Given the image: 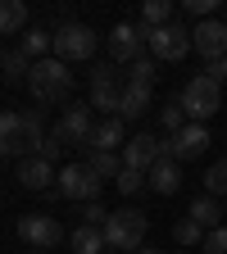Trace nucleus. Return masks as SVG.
<instances>
[{"label":"nucleus","instance_id":"20","mask_svg":"<svg viewBox=\"0 0 227 254\" xmlns=\"http://www.w3.org/2000/svg\"><path fill=\"white\" fill-rule=\"evenodd\" d=\"M191 218H196L205 232H218L223 227V204L214 195H196V200H191Z\"/></svg>","mask_w":227,"mask_h":254},{"label":"nucleus","instance_id":"9","mask_svg":"<svg viewBox=\"0 0 227 254\" xmlns=\"http://www.w3.org/2000/svg\"><path fill=\"white\" fill-rule=\"evenodd\" d=\"M209 150V127L205 123H186L177 136L164 141V159H177V164H191V159H200Z\"/></svg>","mask_w":227,"mask_h":254},{"label":"nucleus","instance_id":"14","mask_svg":"<svg viewBox=\"0 0 227 254\" xmlns=\"http://www.w3.org/2000/svg\"><path fill=\"white\" fill-rule=\"evenodd\" d=\"M146 186L154 190V195H177L182 190V164L177 159H159V164L146 173Z\"/></svg>","mask_w":227,"mask_h":254},{"label":"nucleus","instance_id":"29","mask_svg":"<svg viewBox=\"0 0 227 254\" xmlns=\"http://www.w3.org/2000/svg\"><path fill=\"white\" fill-rule=\"evenodd\" d=\"M205 190H209V195H227V159L209 164V173H205Z\"/></svg>","mask_w":227,"mask_h":254},{"label":"nucleus","instance_id":"28","mask_svg":"<svg viewBox=\"0 0 227 254\" xmlns=\"http://www.w3.org/2000/svg\"><path fill=\"white\" fill-rule=\"evenodd\" d=\"M159 118H164V132H168V136H177L182 127L191 123V118H186V109H182V100H168L164 109H159Z\"/></svg>","mask_w":227,"mask_h":254},{"label":"nucleus","instance_id":"12","mask_svg":"<svg viewBox=\"0 0 227 254\" xmlns=\"http://www.w3.org/2000/svg\"><path fill=\"white\" fill-rule=\"evenodd\" d=\"M159 159H164V141L150 136V132H137V136H127L123 145V168H137V173H150Z\"/></svg>","mask_w":227,"mask_h":254},{"label":"nucleus","instance_id":"4","mask_svg":"<svg viewBox=\"0 0 227 254\" xmlns=\"http://www.w3.org/2000/svg\"><path fill=\"white\" fill-rule=\"evenodd\" d=\"M50 55L64 59V64H77V59H91L95 55V32L86 23H59L50 32Z\"/></svg>","mask_w":227,"mask_h":254},{"label":"nucleus","instance_id":"10","mask_svg":"<svg viewBox=\"0 0 227 254\" xmlns=\"http://www.w3.org/2000/svg\"><path fill=\"white\" fill-rule=\"evenodd\" d=\"M18 241H27L32 250H55L64 241V227L50 213H23L18 218Z\"/></svg>","mask_w":227,"mask_h":254},{"label":"nucleus","instance_id":"22","mask_svg":"<svg viewBox=\"0 0 227 254\" xmlns=\"http://www.w3.org/2000/svg\"><path fill=\"white\" fill-rule=\"evenodd\" d=\"M18 50L37 64V59H50V32L46 27H27L23 32V41H18Z\"/></svg>","mask_w":227,"mask_h":254},{"label":"nucleus","instance_id":"36","mask_svg":"<svg viewBox=\"0 0 227 254\" xmlns=\"http://www.w3.org/2000/svg\"><path fill=\"white\" fill-rule=\"evenodd\" d=\"M27 254H46V250H27Z\"/></svg>","mask_w":227,"mask_h":254},{"label":"nucleus","instance_id":"19","mask_svg":"<svg viewBox=\"0 0 227 254\" xmlns=\"http://www.w3.org/2000/svg\"><path fill=\"white\" fill-rule=\"evenodd\" d=\"M27 32V5L23 0H0V37H18Z\"/></svg>","mask_w":227,"mask_h":254},{"label":"nucleus","instance_id":"3","mask_svg":"<svg viewBox=\"0 0 227 254\" xmlns=\"http://www.w3.org/2000/svg\"><path fill=\"white\" fill-rule=\"evenodd\" d=\"M182 109H186V118L191 123H205V118H214L218 109H223V86L214 82V77H205V73H196L186 86H182Z\"/></svg>","mask_w":227,"mask_h":254},{"label":"nucleus","instance_id":"21","mask_svg":"<svg viewBox=\"0 0 227 254\" xmlns=\"http://www.w3.org/2000/svg\"><path fill=\"white\" fill-rule=\"evenodd\" d=\"M18 132H23V114L18 109H0V154L18 150Z\"/></svg>","mask_w":227,"mask_h":254},{"label":"nucleus","instance_id":"39","mask_svg":"<svg viewBox=\"0 0 227 254\" xmlns=\"http://www.w3.org/2000/svg\"><path fill=\"white\" fill-rule=\"evenodd\" d=\"M182 254H191V250H182Z\"/></svg>","mask_w":227,"mask_h":254},{"label":"nucleus","instance_id":"7","mask_svg":"<svg viewBox=\"0 0 227 254\" xmlns=\"http://www.w3.org/2000/svg\"><path fill=\"white\" fill-rule=\"evenodd\" d=\"M91 132H95V123H91V105L86 100H77V105H69V109H64V118L50 127V136L64 145V150H69V145H91Z\"/></svg>","mask_w":227,"mask_h":254},{"label":"nucleus","instance_id":"2","mask_svg":"<svg viewBox=\"0 0 227 254\" xmlns=\"http://www.w3.org/2000/svg\"><path fill=\"white\" fill-rule=\"evenodd\" d=\"M146 232H150V218H146L141 209H118V213H109V222H105V245H109L114 254H137V250L146 245Z\"/></svg>","mask_w":227,"mask_h":254},{"label":"nucleus","instance_id":"8","mask_svg":"<svg viewBox=\"0 0 227 254\" xmlns=\"http://www.w3.org/2000/svg\"><path fill=\"white\" fill-rule=\"evenodd\" d=\"M55 190L64 200H77V204H91L100 200V177H95L86 164H64L59 177H55Z\"/></svg>","mask_w":227,"mask_h":254},{"label":"nucleus","instance_id":"34","mask_svg":"<svg viewBox=\"0 0 227 254\" xmlns=\"http://www.w3.org/2000/svg\"><path fill=\"white\" fill-rule=\"evenodd\" d=\"M205 77H214L218 86L227 82V55H223V59H214V64H205Z\"/></svg>","mask_w":227,"mask_h":254},{"label":"nucleus","instance_id":"31","mask_svg":"<svg viewBox=\"0 0 227 254\" xmlns=\"http://www.w3.org/2000/svg\"><path fill=\"white\" fill-rule=\"evenodd\" d=\"M82 222H86V227H105V222H109L105 204H100V200H91V204H82Z\"/></svg>","mask_w":227,"mask_h":254},{"label":"nucleus","instance_id":"1","mask_svg":"<svg viewBox=\"0 0 227 254\" xmlns=\"http://www.w3.org/2000/svg\"><path fill=\"white\" fill-rule=\"evenodd\" d=\"M27 91H32V100H41V105H55V100H69V91H73V73H69V64L64 59H37L32 64V73H27Z\"/></svg>","mask_w":227,"mask_h":254},{"label":"nucleus","instance_id":"33","mask_svg":"<svg viewBox=\"0 0 227 254\" xmlns=\"http://www.w3.org/2000/svg\"><path fill=\"white\" fill-rule=\"evenodd\" d=\"M191 18H196V23H205L209 14H214V0H186V5H182Z\"/></svg>","mask_w":227,"mask_h":254},{"label":"nucleus","instance_id":"24","mask_svg":"<svg viewBox=\"0 0 227 254\" xmlns=\"http://www.w3.org/2000/svg\"><path fill=\"white\" fill-rule=\"evenodd\" d=\"M154 77H159V64L150 55H141L137 64H127V73H123V82H132V86H154Z\"/></svg>","mask_w":227,"mask_h":254},{"label":"nucleus","instance_id":"23","mask_svg":"<svg viewBox=\"0 0 227 254\" xmlns=\"http://www.w3.org/2000/svg\"><path fill=\"white\" fill-rule=\"evenodd\" d=\"M86 168L95 173V177H118L123 173V154H105V150H86Z\"/></svg>","mask_w":227,"mask_h":254},{"label":"nucleus","instance_id":"32","mask_svg":"<svg viewBox=\"0 0 227 254\" xmlns=\"http://www.w3.org/2000/svg\"><path fill=\"white\" fill-rule=\"evenodd\" d=\"M200 254H227V227L209 232V236H205V245H200Z\"/></svg>","mask_w":227,"mask_h":254},{"label":"nucleus","instance_id":"16","mask_svg":"<svg viewBox=\"0 0 227 254\" xmlns=\"http://www.w3.org/2000/svg\"><path fill=\"white\" fill-rule=\"evenodd\" d=\"M154 100V86H132V82H123V100H118V114L114 118H141Z\"/></svg>","mask_w":227,"mask_h":254},{"label":"nucleus","instance_id":"40","mask_svg":"<svg viewBox=\"0 0 227 254\" xmlns=\"http://www.w3.org/2000/svg\"><path fill=\"white\" fill-rule=\"evenodd\" d=\"M105 254H114V250H105Z\"/></svg>","mask_w":227,"mask_h":254},{"label":"nucleus","instance_id":"5","mask_svg":"<svg viewBox=\"0 0 227 254\" xmlns=\"http://www.w3.org/2000/svg\"><path fill=\"white\" fill-rule=\"evenodd\" d=\"M146 46H150V59H154V64H177V59L191 55V27H182V23L150 27Z\"/></svg>","mask_w":227,"mask_h":254},{"label":"nucleus","instance_id":"37","mask_svg":"<svg viewBox=\"0 0 227 254\" xmlns=\"http://www.w3.org/2000/svg\"><path fill=\"white\" fill-rule=\"evenodd\" d=\"M223 23H227V5H223Z\"/></svg>","mask_w":227,"mask_h":254},{"label":"nucleus","instance_id":"35","mask_svg":"<svg viewBox=\"0 0 227 254\" xmlns=\"http://www.w3.org/2000/svg\"><path fill=\"white\" fill-rule=\"evenodd\" d=\"M137 254H164V250H154V245H141V250H137Z\"/></svg>","mask_w":227,"mask_h":254},{"label":"nucleus","instance_id":"27","mask_svg":"<svg viewBox=\"0 0 227 254\" xmlns=\"http://www.w3.org/2000/svg\"><path fill=\"white\" fill-rule=\"evenodd\" d=\"M0 68H5V77H9V82H18V77L27 82V73H32V59H27L23 50H5V55H0Z\"/></svg>","mask_w":227,"mask_h":254},{"label":"nucleus","instance_id":"26","mask_svg":"<svg viewBox=\"0 0 227 254\" xmlns=\"http://www.w3.org/2000/svg\"><path fill=\"white\" fill-rule=\"evenodd\" d=\"M168 23H173V5H168V0H146L141 27H168Z\"/></svg>","mask_w":227,"mask_h":254},{"label":"nucleus","instance_id":"25","mask_svg":"<svg viewBox=\"0 0 227 254\" xmlns=\"http://www.w3.org/2000/svg\"><path fill=\"white\" fill-rule=\"evenodd\" d=\"M205 236H209V232H205V227H200V222L191 218V213H186V218L177 222V227H173V241H177L182 250H191V245H205Z\"/></svg>","mask_w":227,"mask_h":254},{"label":"nucleus","instance_id":"15","mask_svg":"<svg viewBox=\"0 0 227 254\" xmlns=\"http://www.w3.org/2000/svg\"><path fill=\"white\" fill-rule=\"evenodd\" d=\"M18 182L27 190H46L55 182V164H46L41 154H32V159H18Z\"/></svg>","mask_w":227,"mask_h":254},{"label":"nucleus","instance_id":"18","mask_svg":"<svg viewBox=\"0 0 227 254\" xmlns=\"http://www.w3.org/2000/svg\"><path fill=\"white\" fill-rule=\"evenodd\" d=\"M69 245L73 254H105V227H86V222H77V227L69 232Z\"/></svg>","mask_w":227,"mask_h":254},{"label":"nucleus","instance_id":"17","mask_svg":"<svg viewBox=\"0 0 227 254\" xmlns=\"http://www.w3.org/2000/svg\"><path fill=\"white\" fill-rule=\"evenodd\" d=\"M118 145H127V141H123V118H100V123H95V132H91V145H86V150L118 154Z\"/></svg>","mask_w":227,"mask_h":254},{"label":"nucleus","instance_id":"11","mask_svg":"<svg viewBox=\"0 0 227 254\" xmlns=\"http://www.w3.org/2000/svg\"><path fill=\"white\" fill-rule=\"evenodd\" d=\"M191 50H200L205 64L223 59V55H227V23H223V18H205V23H196V27H191Z\"/></svg>","mask_w":227,"mask_h":254},{"label":"nucleus","instance_id":"30","mask_svg":"<svg viewBox=\"0 0 227 254\" xmlns=\"http://www.w3.org/2000/svg\"><path fill=\"white\" fill-rule=\"evenodd\" d=\"M114 186L123 190V200H127V195H137V190H146V173H137V168H123V173L114 177Z\"/></svg>","mask_w":227,"mask_h":254},{"label":"nucleus","instance_id":"38","mask_svg":"<svg viewBox=\"0 0 227 254\" xmlns=\"http://www.w3.org/2000/svg\"><path fill=\"white\" fill-rule=\"evenodd\" d=\"M223 218H227V204H223Z\"/></svg>","mask_w":227,"mask_h":254},{"label":"nucleus","instance_id":"13","mask_svg":"<svg viewBox=\"0 0 227 254\" xmlns=\"http://www.w3.org/2000/svg\"><path fill=\"white\" fill-rule=\"evenodd\" d=\"M146 37H150V27H141V23H118L109 32V55H114V64H137Z\"/></svg>","mask_w":227,"mask_h":254},{"label":"nucleus","instance_id":"6","mask_svg":"<svg viewBox=\"0 0 227 254\" xmlns=\"http://www.w3.org/2000/svg\"><path fill=\"white\" fill-rule=\"evenodd\" d=\"M118 100H123V73H118V64H95L91 68V109H105L109 118L118 114Z\"/></svg>","mask_w":227,"mask_h":254}]
</instances>
